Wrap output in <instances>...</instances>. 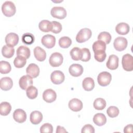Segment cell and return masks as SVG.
<instances>
[{"instance_id":"1","label":"cell","mask_w":133,"mask_h":133,"mask_svg":"<svg viewBox=\"0 0 133 133\" xmlns=\"http://www.w3.org/2000/svg\"><path fill=\"white\" fill-rule=\"evenodd\" d=\"M106 44L100 40L95 42L92 44V50L95 53L94 57L95 59L98 62H103L106 57L105 53Z\"/></svg>"},{"instance_id":"2","label":"cell","mask_w":133,"mask_h":133,"mask_svg":"<svg viewBox=\"0 0 133 133\" xmlns=\"http://www.w3.org/2000/svg\"><path fill=\"white\" fill-rule=\"evenodd\" d=\"M2 10L5 16L10 17L15 15L16 8L15 5L12 2L7 1L2 4Z\"/></svg>"},{"instance_id":"3","label":"cell","mask_w":133,"mask_h":133,"mask_svg":"<svg viewBox=\"0 0 133 133\" xmlns=\"http://www.w3.org/2000/svg\"><path fill=\"white\" fill-rule=\"evenodd\" d=\"M92 32L88 28L82 29L77 34L76 41L78 43H83L88 40L91 36Z\"/></svg>"},{"instance_id":"4","label":"cell","mask_w":133,"mask_h":133,"mask_svg":"<svg viewBox=\"0 0 133 133\" xmlns=\"http://www.w3.org/2000/svg\"><path fill=\"white\" fill-rule=\"evenodd\" d=\"M112 79L111 74L106 71L100 73L97 77L98 84L101 86H107L111 82Z\"/></svg>"},{"instance_id":"5","label":"cell","mask_w":133,"mask_h":133,"mask_svg":"<svg viewBox=\"0 0 133 133\" xmlns=\"http://www.w3.org/2000/svg\"><path fill=\"white\" fill-rule=\"evenodd\" d=\"M122 64L123 69L126 71L133 70V57L129 54L124 55L122 57Z\"/></svg>"},{"instance_id":"6","label":"cell","mask_w":133,"mask_h":133,"mask_svg":"<svg viewBox=\"0 0 133 133\" xmlns=\"http://www.w3.org/2000/svg\"><path fill=\"white\" fill-rule=\"evenodd\" d=\"M63 58L61 54L58 52L52 53L50 56L49 62L51 66L57 67L62 64Z\"/></svg>"},{"instance_id":"7","label":"cell","mask_w":133,"mask_h":133,"mask_svg":"<svg viewBox=\"0 0 133 133\" xmlns=\"http://www.w3.org/2000/svg\"><path fill=\"white\" fill-rule=\"evenodd\" d=\"M51 15L56 18L63 19L66 16V11L63 7L55 6L51 8L50 11Z\"/></svg>"},{"instance_id":"8","label":"cell","mask_w":133,"mask_h":133,"mask_svg":"<svg viewBox=\"0 0 133 133\" xmlns=\"http://www.w3.org/2000/svg\"><path fill=\"white\" fill-rule=\"evenodd\" d=\"M128 42L126 38L122 36L116 37L114 41L113 45L115 49L119 51L124 50L127 46Z\"/></svg>"},{"instance_id":"9","label":"cell","mask_w":133,"mask_h":133,"mask_svg":"<svg viewBox=\"0 0 133 133\" xmlns=\"http://www.w3.org/2000/svg\"><path fill=\"white\" fill-rule=\"evenodd\" d=\"M65 76L62 72L56 70L52 72L50 75L51 81L55 84H60L64 81Z\"/></svg>"},{"instance_id":"10","label":"cell","mask_w":133,"mask_h":133,"mask_svg":"<svg viewBox=\"0 0 133 133\" xmlns=\"http://www.w3.org/2000/svg\"><path fill=\"white\" fill-rule=\"evenodd\" d=\"M42 44L47 48H51L56 44V38L51 34H46L43 36L41 39Z\"/></svg>"},{"instance_id":"11","label":"cell","mask_w":133,"mask_h":133,"mask_svg":"<svg viewBox=\"0 0 133 133\" xmlns=\"http://www.w3.org/2000/svg\"><path fill=\"white\" fill-rule=\"evenodd\" d=\"M19 84L21 89L23 90L27 89L33 84V79L32 77L29 75L22 76L19 79Z\"/></svg>"},{"instance_id":"12","label":"cell","mask_w":133,"mask_h":133,"mask_svg":"<svg viewBox=\"0 0 133 133\" xmlns=\"http://www.w3.org/2000/svg\"><path fill=\"white\" fill-rule=\"evenodd\" d=\"M5 41L7 45L13 47L18 43L19 36L16 33H9L6 36Z\"/></svg>"},{"instance_id":"13","label":"cell","mask_w":133,"mask_h":133,"mask_svg":"<svg viewBox=\"0 0 133 133\" xmlns=\"http://www.w3.org/2000/svg\"><path fill=\"white\" fill-rule=\"evenodd\" d=\"M57 98L56 92L52 89H46L43 94V100L48 103H51L56 100Z\"/></svg>"},{"instance_id":"14","label":"cell","mask_w":133,"mask_h":133,"mask_svg":"<svg viewBox=\"0 0 133 133\" xmlns=\"http://www.w3.org/2000/svg\"><path fill=\"white\" fill-rule=\"evenodd\" d=\"M13 118L15 121L19 123H22L26 121V114L25 112L21 109L15 110L13 113Z\"/></svg>"},{"instance_id":"15","label":"cell","mask_w":133,"mask_h":133,"mask_svg":"<svg viewBox=\"0 0 133 133\" xmlns=\"http://www.w3.org/2000/svg\"><path fill=\"white\" fill-rule=\"evenodd\" d=\"M83 67L79 64L74 63L70 65L69 69L70 74L74 77H78L81 75L83 72Z\"/></svg>"},{"instance_id":"16","label":"cell","mask_w":133,"mask_h":133,"mask_svg":"<svg viewBox=\"0 0 133 133\" xmlns=\"http://www.w3.org/2000/svg\"><path fill=\"white\" fill-rule=\"evenodd\" d=\"M118 57L115 55H111L109 57L106 65L110 70H114L118 66Z\"/></svg>"},{"instance_id":"17","label":"cell","mask_w":133,"mask_h":133,"mask_svg":"<svg viewBox=\"0 0 133 133\" xmlns=\"http://www.w3.org/2000/svg\"><path fill=\"white\" fill-rule=\"evenodd\" d=\"M69 108L73 111L78 112L81 111L83 108L82 102L77 98L71 99L68 104Z\"/></svg>"},{"instance_id":"18","label":"cell","mask_w":133,"mask_h":133,"mask_svg":"<svg viewBox=\"0 0 133 133\" xmlns=\"http://www.w3.org/2000/svg\"><path fill=\"white\" fill-rule=\"evenodd\" d=\"M26 73L33 78L37 77L39 74V68L35 63L30 64L26 69Z\"/></svg>"},{"instance_id":"19","label":"cell","mask_w":133,"mask_h":133,"mask_svg":"<svg viewBox=\"0 0 133 133\" xmlns=\"http://www.w3.org/2000/svg\"><path fill=\"white\" fill-rule=\"evenodd\" d=\"M13 85V82L12 79L9 77H4L1 79L0 87L5 91L10 89Z\"/></svg>"},{"instance_id":"20","label":"cell","mask_w":133,"mask_h":133,"mask_svg":"<svg viewBox=\"0 0 133 133\" xmlns=\"http://www.w3.org/2000/svg\"><path fill=\"white\" fill-rule=\"evenodd\" d=\"M34 55L36 59L39 61H43L46 57V53L45 50L41 47L36 46L34 49Z\"/></svg>"},{"instance_id":"21","label":"cell","mask_w":133,"mask_h":133,"mask_svg":"<svg viewBox=\"0 0 133 133\" xmlns=\"http://www.w3.org/2000/svg\"><path fill=\"white\" fill-rule=\"evenodd\" d=\"M129 25L125 22H120L118 23L115 27V31L121 35H126L129 32Z\"/></svg>"},{"instance_id":"22","label":"cell","mask_w":133,"mask_h":133,"mask_svg":"<svg viewBox=\"0 0 133 133\" xmlns=\"http://www.w3.org/2000/svg\"><path fill=\"white\" fill-rule=\"evenodd\" d=\"M43 119V115L38 111H34L30 114V121L34 125L39 124Z\"/></svg>"},{"instance_id":"23","label":"cell","mask_w":133,"mask_h":133,"mask_svg":"<svg viewBox=\"0 0 133 133\" xmlns=\"http://www.w3.org/2000/svg\"><path fill=\"white\" fill-rule=\"evenodd\" d=\"M93 122L96 125L101 126L106 123L107 118L104 114L98 113L94 116Z\"/></svg>"},{"instance_id":"24","label":"cell","mask_w":133,"mask_h":133,"mask_svg":"<svg viewBox=\"0 0 133 133\" xmlns=\"http://www.w3.org/2000/svg\"><path fill=\"white\" fill-rule=\"evenodd\" d=\"M82 86L84 90L86 91H90L95 87L94 81L90 77H86L83 81Z\"/></svg>"},{"instance_id":"25","label":"cell","mask_w":133,"mask_h":133,"mask_svg":"<svg viewBox=\"0 0 133 133\" xmlns=\"http://www.w3.org/2000/svg\"><path fill=\"white\" fill-rule=\"evenodd\" d=\"M30 53V49L25 46H20L17 49V55L23 57L26 59L29 58Z\"/></svg>"},{"instance_id":"26","label":"cell","mask_w":133,"mask_h":133,"mask_svg":"<svg viewBox=\"0 0 133 133\" xmlns=\"http://www.w3.org/2000/svg\"><path fill=\"white\" fill-rule=\"evenodd\" d=\"M70 54L71 57V58L73 60L75 61L81 60L82 58V49L77 47H75L71 50Z\"/></svg>"},{"instance_id":"27","label":"cell","mask_w":133,"mask_h":133,"mask_svg":"<svg viewBox=\"0 0 133 133\" xmlns=\"http://www.w3.org/2000/svg\"><path fill=\"white\" fill-rule=\"evenodd\" d=\"M11 106L10 104L6 101L1 102L0 104V114L3 116H6L10 112Z\"/></svg>"},{"instance_id":"28","label":"cell","mask_w":133,"mask_h":133,"mask_svg":"<svg viewBox=\"0 0 133 133\" xmlns=\"http://www.w3.org/2000/svg\"><path fill=\"white\" fill-rule=\"evenodd\" d=\"M38 27L41 31L44 32H48L51 31L52 25L51 22L48 20H42L38 24Z\"/></svg>"},{"instance_id":"29","label":"cell","mask_w":133,"mask_h":133,"mask_svg":"<svg viewBox=\"0 0 133 133\" xmlns=\"http://www.w3.org/2000/svg\"><path fill=\"white\" fill-rule=\"evenodd\" d=\"M15 53V49L7 45L3 46L2 49V54L3 56L7 58L12 57Z\"/></svg>"},{"instance_id":"30","label":"cell","mask_w":133,"mask_h":133,"mask_svg":"<svg viewBox=\"0 0 133 133\" xmlns=\"http://www.w3.org/2000/svg\"><path fill=\"white\" fill-rule=\"evenodd\" d=\"M106 101L102 98H98L95 100L94 102V108L98 110H102L106 107Z\"/></svg>"},{"instance_id":"31","label":"cell","mask_w":133,"mask_h":133,"mask_svg":"<svg viewBox=\"0 0 133 133\" xmlns=\"http://www.w3.org/2000/svg\"><path fill=\"white\" fill-rule=\"evenodd\" d=\"M22 42L26 45H31L34 42V36L30 33H26L22 35L21 38Z\"/></svg>"},{"instance_id":"32","label":"cell","mask_w":133,"mask_h":133,"mask_svg":"<svg viewBox=\"0 0 133 133\" xmlns=\"http://www.w3.org/2000/svg\"><path fill=\"white\" fill-rule=\"evenodd\" d=\"M72 44L71 39L68 36H63L59 39V45L63 48L69 47Z\"/></svg>"},{"instance_id":"33","label":"cell","mask_w":133,"mask_h":133,"mask_svg":"<svg viewBox=\"0 0 133 133\" xmlns=\"http://www.w3.org/2000/svg\"><path fill=\"white\" fill-rule=\"evenodd\" d=\"M11 67L9 62L6 61L0 62V72L2 74H7L10 72Z\"/></svg>"},{"instance_id":"34","label":"cell","mask_w":133,"mask_h":133,"mask_svg":"<svg viewBox=\"0 0 133 133\" xmlns=\"http://www.w3.org/2000/svg\"><path fill=\"white\" fill-rule=\"evenodd\" d=\"M112 37L111 34L108 32H102L98 36V39L104 42L106 44H108L111 42Z\"/></svg>"},{"instance_id":"35","label":"cell","mask_w":133,"mask_h":133,"mask_svg":"<svg viewBox=\"0 0 133 133\" xmlns=\"http://www.w3.org/2000/svg\"><path fill=\"white\" fill-rule=\"evenodd\" d=\"M27 97L30 99H33L37 97L38 94L37 89L33 86H30L26 91Z\"/></svg>"},{"instance_id":"36","label":"cell","mask_w":133,"mask_h":133,"mask_svg":"<svg viewBox=\"0 0 133 133\" xmlns=\"http://www.w3.org/2000/svg\"><path fill=\"white\" fill-rule=\"evenodd\" d=\"M26 59L21 56H17L15 58L14 61V65L17 68H23L26 64Z\"/></svg>"},{"instance_id":"37","label":"cell","mask_w":133,"mask_h":133,"mask_svg":"<svg viewBox=\"0 0 133 133\" xmlns=\"http://www.w3.org/2000/svg\"><path fill=\"white\" fill-rule=\"evenodd\" d=\"M119 111L118 108L115 106H110L108 108L107 110V114L110 117L112 118L117 116L119 114Z\"/></svg>"},{"instance_id":"38","label":"cell","mask_w":133,"mask_h":133,"mask_svg":"<svg viewBox=\"0 0 133 133\" xmlns=\"http://www.w3.org/2000/svg\"><path fill=\"white\" fill-rule=\"evenodd\" d=\"M52 28L51 31L55 34H58L60 33L62 30V25L61 24L57 21H52L51 22Z\"/></svg>"},{"instance_id":"39","label":"cell","mask_w":133,"mask_h":133,"mask_svg":"<svg viewBox=\"0 0 133 133\" xmlns=\"http://www.w3.org/2000/svg\"><path fill=\"white\" fill-rule=\"evenodd\" d=\"M82 58L81 60L83 62L89 61L91 58V54L89 49L87 48H83L82 49Z\"/></svg>"},{"instance_id":"40","label":"cell","mask_w":133,"mask_h":133,"mask_svg":"<svg viewBox=\"0 0 133 133\" xmlns=\"http://www.w3.org/2000/svg\"><path fill=\"white\" fill-rule=\"evenodd\" d=\"M40 132L41 133H52L53 132V127L51 124L49 123H45L41 127Z\"/></svg>"},{"instance_id":"41","label":"cell","mask_w":133,"mask_h":133,"mask_svg":"<svg viewBox=\"0 0 133 133\" xmlns=\"http://www.w3.org/2000/svg\"><path fill=\"white\" fill-rule=\"evenodd\" d=\"M82 133H94L95 129L94 127L90 124H86L83 126L81 131Z\"/></svg>"},{"instance_id":"42","label":"cell","mask_w":133,"mask_h":133,"mask_svg":"<svg viewBox=\"0 0 133 133\" xmlns=\"http://www.w3.org/2000/svg\"><path fill=\"white\" fill-rule=\"evenodd\" d=\"M124 132H132V124H129L127 125L126 126L124 127Z\"/></svg>"},{"instance_id":"43","label":"cell","mask_w":133,"mask_h":133,"mask_svg":"<svg viewBox=\"0 0 133 133\" xmlns=\"http://www.w3.org/2000/svg\"><path fill=\"white\" fill-rule=\"evenodd\" d=\"M56 132L57 133H59V132H68V131L65 129V128L63 127H62V126H58L57 127Z\"/></svg>"}]
</instances>
